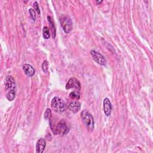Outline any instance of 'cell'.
<instances>
[{
	"instance_id": "cell-20",
	"label": "cell",
	"mask_w": 153,
	"mask_h": 153,
	"mask_svg": "<svg viewBox=\"0 0 153 153\" xmlns=\"http://www.w3.org/2000/svg\"><path fill=\"white\" fill-rule=\"evenodd\" d=\"M102 2V1H96V3L97 4V5H99L100 4H101Z\"/></svg>"
},
{
	"instance_id": "cell-7",
	"label": "cell",
	"mask_w": 153,
	"mask_h": 153,
	"mask_svg": "<svg viewBox=\"0 0 153 153\" xmlns=\"http://www.w3.org/2000/svg\"><path fill=\"white\" fill-rule=\"evenodd\" d=\"M71 88H75L76 90H79L81 88V84L78 79L75 78H71L68 80L66 84V89Z\"/></svg>"
},
{
	"instance_id": "cell-11",
	"label": "cell",
	"mask_w": 153,
	"mask_h": 153,
	"mask_svg": "<svg viewBox=\"0 0 153 153\" xmlns=\"http://www.w3.org/2000/svg\"><path fill=\"white\" fill-rule=\"evenodd\" d=\"M23 69L25 74L29 77L32 76L35 72V71L33 69V68L29 64H24L23 66Z\"/></svg>"
},
{
	"instance_id": "cell-4",
	"label": "cell",
	"mask_w": 153,
	"mask_h": 153,
	"mask_svg": "<svg viewBox=\"0 0 153 153\" xmlns=\"http://www.w3.org/2000/svg\"><path fill=\"white\" fill-rule=\"evenodd\" d=\"M53 133L56 134L64 135L68 133L69 129L67 126L66 123L63 120L60 121L54 128L52 129Z\"/></svg>"
},
{
	"instance_id": "cell-19",
	"label": "cell",
	"mask_w": 153,
	"mask_h": 153,
	"mask_svg": "<svg viewBox=\"0 0 153 153\" xmlns=\"http://www.w3.org/2000/svg\"><path fill=\"white\" fill-rule=\"evenodd\" d=\"M33 8L37 12V13H38V14H40V9L37 2H35V3L33 4Z\"/></svg>"
},
{
	"instance_id": "cell-9",
	"label": "cell",
	"mask_w": 153,
	"mask_h": 153,
	"mask_svg": "<svg viewBox=\"0 0 153 153\" xmlns=\"http://www.w3.org/2000/svg\"><path fill=\"white\" fill-rule=\"evenodd\" d=\"M46 142L44 139L40 138L36 142V153H42L45 148Z\"/></svg>"
},
{
	"instance_id": "cell-5",
	"label": "cell",
	"mask_w": 153,
	"mask_h": 153,
	"mask_svg": "<svg viewBox=\"0 0 153 153\" xmlns=\"http://www.w3.org/2000/svg\"><path fill=\"white\" fill-rule=\"evenodd\" d=\"M90 54L93 59V60L97 63L98 64L102 65V66H105L106 64V60L105 57L100 53L94 51V50H91L90 51Z\"/></svg>"
},
{
	"instance_id": "cell-18",
	"label": "cell",
	"mask_w": 153,
	"mask_h": 153,
	"mask_svg": "<svg viewBox=\"0 0 153 153\" xmlns=\"http://www.w3.org/2000/svg\"><path fill=\"white\" fill-rule=\"evenodd\" d=\"M48 62L47 60H45L42 64V69L44 71V72H48Z\"/></svg>"
},
{
	"instance_id": "cell-16",
	"label": "cell",
	"mask_w": 153,
	"mask_h": 153,
	"mask_svg": "<svg viewBox=\"0 0 153 153\" xmlns=\"http://www.w3.org/2000/svg\"><path fill=\"white\" fill-rule=\"evenodd\" d=\"M51 116V111L50 109H47L45 111L44 117L45 120H49Z\"/></svg>"
},
{
	"instance_id": "cell-17",
	"label": "cell",
	"mask_w": 153,
	"mask_h": 153,
	"mask_svg": "<svg viewBox=\"0 0 153 153\" xmlns=\"http://www.w3.org/2000/svg\"><path fill=\"white\" fill-rule=\"evenodd\" d=\"M29 13L30 16V17L32 18V20L33 22L35 21V20H36V14H35V12L34 10L32 9V8L29 9Z\"/></svg>"
},
{
	"instance_id": "cell-2",
	"label": "cell",
	"mask_w": 153,
	"mask_h": 153,
	"mask_svg": "<svg viewBox=\"0 0 153 153\" xmlns=\"http://www.w3.org/2000/svg\"><path fill=\"white\" fill-rule=\"evenodd\" d=\"M51 106L53 110L56 112H63L66 108V106L64 101L59 97L55 96L51 100Z\"/></svg>"
},
{
	"instance_id": "cell-14",
	"label": "cell",
	"mask_w": 153,
	"mask_h": 153,
	"mask_svg": "<svg viewBox=\"0 0 153 153\" xmlns=\"http://www.w3.org/2000/svg\"><path fill=\"white\" fill-rule=\"evenodd\" d=\"M42 36L45 39H48L50 36V30L47 26H44L42 29Z\"/></svg>"
},
{
	"instance_id": "cell-13",
	"label": "cell",
	"mask_w": 153,
	"mask_h": 153,
	"mask_svg": "<svg viewBox=\"0 0 153 153\" xmlns=\"http://www.w3.org/2000/svg\"><path fill=\"white\" fill-rule=\"evenodd\" d=\"M16 96V91L15 90H11L7 92L6 94V97L9 101H12L15 98Z\"/></svg>"
},
{
	"instance_id": "cell-3",
	"label": "cell",
	"mask_w": 153,
	"mask_h": 153,
	"mask_svg": "<svg viewBox=\"0 0 153 153\" xmlns=\"http://www.w3.org/2000/svg\"><path fill=\"white\" fill-rule=\"evenodd\" d=\"M59 22L64 32L68 33L72 29V22L69 17L65 16H62L59 18Z\"/></svg>"
},
{
	"instance_id": "cell-15",
	"label": "cell",
	"mask_w": 153,
	"mask_h": 153,
	"mask_svg": "<svg viewBox=\"0 0 153 153\" xmlns=\"http://www.w3.org/2000/svg\"><path fill=\"white\" fill-rule=\"evenodd\" d=\"M69 97L74 99H79L80 97V92L78 90H74L69 94Z\"/></svg>"
},
{
	"instance_id": "cell-10",
	"label": "cell",
	"mask_w": 153,
	"mask_h": 153,
	"mask_svg": "<svg viewBox=\"0 0 153 153\" xmlns=\"http://www.w3.org/2000/svg\"><path fill=\"white\" fill-rule=\"evenodd\" d=\"M68 108L73 113H76L81 109V104L78 101H72L69 103Z\"/></svg>"
},
{
	"instance_id": "cell-12",
	"label": "cell",
	"mask_w": 153,
	"mask_h": 153,
	"mask_svg": "<svg viewBox=\"0 0 153 153\" xmlns=\"http://www.w3.org/2000/svg\"><path fill=\"white\" fill-rule=\"evenodd\" d=\"M47 19H48V23H49V25H50V28H51V33H52V35H53V38H54L55 36H56V27H55L54 22H53V20H52L51 17L50 16H47Z\"/></svg>"
},
{
	"instance_id": "cell-8",
	"label": "cell",
	"mask_w": 153,
	"mask_h": 153,
	"mask_svg": "<svg viewBox=\"0 0 153 153\" xmlns=\"http://www.w3.org/2000/svg\"><path fill=\"white\" fill-rule=\"evenodd\" d=\"M103 111L106 116H110L112 111V105L108 98H105L103 102Z\"/></svg>"
},
{
	"instance_id": "cell-1",
	"label": "cell",
	"mask_w": 153,
	"mask_h": 153,
	"mask_svg": "<svg viewBox=\"0 0 153 153\" xmlns=\"http://www.w3.org/2000/svg\"><path fill=\"white\" fill-rule=\"evenodd\" d=\"M81 117L82 123L86 126L87 129L90 131H93L94 128V123L93 117L91 114L87 111L84 110L82 111Z\"/></svg>"
},
{
	"instance_id": "cell-6",
	"label": "cell",
	"mask_w": 153,
	"mask_h": 153,
	"mask_svg": "<svg viewBox=\"0 0 153 153\" xmlns=\"http://www.w3.org/2000/svg\"><path fill=\"white\" fill-rule=\"evenodd\" d=\"M4 86L7 92L16 90V82L13 76L10 75L6 76L4 82Z\"/></svg>"
}]
</instances>
